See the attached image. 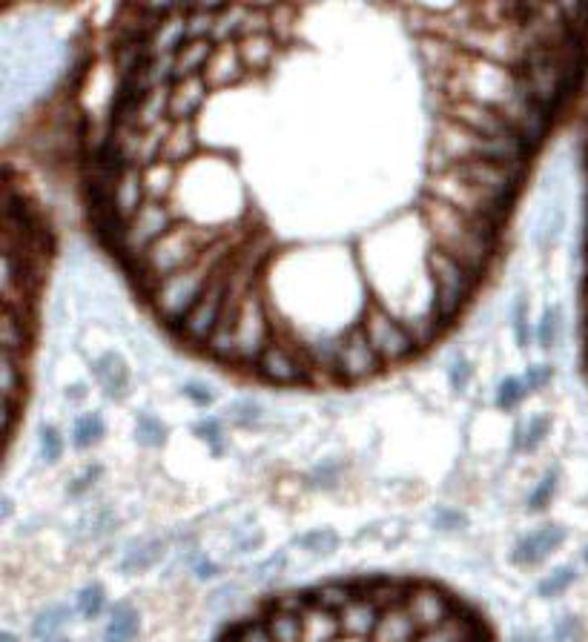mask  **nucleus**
<instances>
[{
  "instance_id": "nucleus-20",
  "label": "nucleus",
  "mask_w": 588,
  "mask_h": 642,
  "mask_svg": "<svg viewBox=\"0 0 588 642\" xmlns=\"http://www.w3.org/2000/svg\"><path fill=\"white\" fill-rule=\"evenodd\" d=\"M563 539H566L563 528H557V525H545V528L523 536V539L517 542V548H514V562H520V565L543 562L551 551H557V548L563 545Z\"/></svg>"
},
{
  "instance_id": "nucleus-38",
  "label": "nucleus",
  "mask_w": 588,
  "mask_h": 642,
  "mask_svg": "<svg viewBox=\"0 0 588 642\" xmlns=\"http://www.w3.org/2000/svg\"><path fill=\"white\" fill-rule=\"evenodd\" d=\"M571 582H574V568H560V571H554L551 577H545L540 582V594L543 597H557V594L566 591Z\"/></svg>"
},
{
  "instance_id": "nucleus-19",
  "label": "nucleus",
  "mask_w": 588,
  "mask_h": 642,
  "mask_svg": "<svg viewBox=\"0 0 588 642\" xmlns=\"http://www.w3.org/2000/svg\"><path fill=\"white\" fill-rule=\"evenodd\" d=\"M92 373H95L98 385L104 387L109 399H124L127 396V390H130V367L124 362V356H118L115 350L98 356L92 362Z\"/></svg>"
},
{
  "instance_id": "nucleus-44",
  "label": "nucleus",
  "mask_w": 588,
  "mask_h": 642,
  "mask_svg": "<svg viewBox=\"0 0 588 642\" xmlns=\"http://www.w3.org/2000/svg\"><path fill=\"white\" fill-rule=\"evenodd\" d=\"M554 493V476H545L543 485L534 491V496H531V508H545V502H548V496Z\"/></svg>"
},
{
  "instance_id": "nucleus-21",
  "label": "nucleus",
  "mask_w": 588,
  "mask_h": 642,
  "mask_svg": "<svg viewBox=\"0 0 588 642\" xmlns=\"http://www.w3.org/2000/svg\"><path fill=\"white\" fill-rule=\"evenodd\" d=\"M302 617H305V642H333L342 634L339 614L325 608V605H319L310 594H307V605L305 611H302Z\"/></svg>"
},
{
  "instance_id": "nucleus-35",
  "label": "nucleus",
  "mask_w": 588,
  "mask_h": 642,
  "mask_svg": "<svg viewBox=\"0 0 588 642\" xmlns=\"http://www.w3.org/2000/svg\"><path fill=\"white\" fill-rule=\"evenodd\" d=\"M299 545L310 551V554H333L336 551V545H339V539L333 531H313V534H307L299 539Z\"/></svg>"
},
{
  "instance_id": "nucleus-12",
  "label": "nucleus",
  "mask_w": 588,
  "mask_h": 642,
  "mask_svg": "<svg viewBox=\"0 0 588 642\" xmlns=\"http://www.w3.org/2000/svg\"><path fill=\"white\" fill-rule=\"evenodd\" d=\"M405 608L411 611L419 631H431L457 611L451 597L434 585H411L408 597H405Z\"/></svg>"
},
{
  "instance_id": "nucleus-1",
  "label": "nucleus",
  "mask_w": 588,
  "mask_h": 642,
  "mask_svg": "<svg viewBox=\"0 0 588 642\" xmlns=\"http://www.w3.org/2000/svg\"><path fill=\"white\" fill-rule=\"evenodd\" d=\"M221 236H224V230H218V227H201L196 221L184 218L175 230L158 238L138 261H130L124 267H127L130 279L135 281V287L150 299L161 281L196 264L198 258L204 256V250H210Z\"/></svg>"
},
{
  "instance_id": "nucleus-18",
  "label": "nucleus",
  "mask_w": 588,
  "mask_h": 642,
  "mask_svg": "<svg viewBox=\"0 0 588 642\" xmlns=\"http://www.w3.org/2000/svg\"><path fill=\"white\" fill-rule=\"evenodd\" d=\"M236 43H239L241 61L247 64L250 75L253 72L264 75L279 55V41L270 32H244Z\"/></svg>"
},
{
  "instance_id": "nucleus-45",
  "label": "nucleus",
  "mask_w": 588,
  "mask_h": 642,
  "mask_svg": "<svg viewBox=\"0 0 588 642\" xmlns=\"http://www.w3.org/2000/svg\"><path fill=\"white\" fill-rule=\"evenodd\" d=\"M196 433L201 436V439H204V442H213V445H216L218 436H221V433H218L216 419H204V422H198Z\"/></svg>"
},
{
  "instance_id": "nucleus-9",
  "label": "nucleus",
  "mask_w": 588,
  "mask_h": 642,
  "mask_svg": "<svg viewBox=\"0 0 588 642\" xmlns=\"http://www.w3.org/2000/svg\"><path fill=\"white\" fill-rule=\"evenodd\" d=\"M230 267H233V258H227L216 273H213V279L204 287V293H201V299L196 301V307L187 313V319L181 321V327L175 330L181 342H187L190 347H207L213 330H216L218 319H221V310H224V304H227Z\"/></svg>"
},
{
  "instance_id": "nucleus-6",
  "label": "nucleus",
  "mask_w": 588,
  "mask_h": 642,
  "mask_svg": "<svg viewBox=\"0 0 588 642\" xmlns=\"http://www.w3.org/2000/svg\"><path fill=\"white\" fill-rule=\"evenodd\" d=\"M359 324L365 327V333H368V339H371L373 350L382 359V364L408 362L416 350H419V344L411 336V330L379 299L368 301Z\"/></svg>"
},
{
  "instance_id": "nucleus-13",
  "label": "nucleus",
  "mask_w": 588,
  "mask_h": 642,
  "mask_svg": "<svg viewBox=\"0 0 588 642\" xmlns=\"http://www.w3.org/2000/svg\"><path fill=\"white\" fill-rule=\"evenodd\" d=\"M379 617H382V608L371 600L368 588H365V585H356L350 602L339 611L342 634H348L353 640L373 637V631H376V625H379Z\"/></svg>"
},
{
  "instance_id": "nucleus-36",
  "label": "nucleus",
  "mask_w": 588,
  "mask_h": 642,
  "mask_svg": "<svg viewBox=\"0 0 588 642\" xmlns=\"http://www.w3.org/2000/svg\"><path fill=\"white\" fill-rule=\"evenodd\" d=\"M64 617H66L64 608H49V611H44V614L35 620V625H32L35 637H41V640H52V634L64 625Z\"/></svg>"
},
{
  "instance_id": "nucleus-10",
  "label": "nucleus",
  "mask_w": 588,
  "mask_h": 642,
  "mask_svg": "<svg viewBox=\"0 0 588 642\" xmlns=\"http://www.w3.org/2000/svg\"><path fill=\"white\" fill-rule=\"evenodd\" d=\"M382 370V359L376 356L371 339L365 333V327L356 321L348 330L339 336V356H336V367H333V379L345 382V385H359L368 382Z\"/></svg>"
},
{
  "instance_id": "nucleus-25",
  "label": "nucleus",
  "mask_w": 588,
  "mask_h": 642,
  "mask_svg": "<svg viewBox=\"0 0 588 642\" xmlns=\"http://www.w3.org/2000/svg\"><path fill=\"white\" fill-rule=\"evenodd\" d=\"M213 52H216V43L210 41V38L184 43V46L178 49V55H175V81L190 78V75H204V69L210 64Z\"/></svg>"
},
{
  "instance_id": "nucleus-4",
  "label": "nucleus",
  "mask_w": 588,
  "mask_h": 642,
  "mask_svg": "<svg viewBox=\"0 0 588 642\" xmlns=\"http://www.w3.org/2000/svg\"><path fill=\"white\" fill-rule=\"evenodd\" d=\"M425 270H428V279L434 287V313L442 324H448V321L457 319L465 301L474 296V287L480 279L471 276L457 258L442 253L431 241L425 247Z\"/></svg>"
},
{
  "instance_id": "nucleus-39",
  "label": "nucleus",
  "mask_w": 588,
  "mask_h": 642,
  "mask_svg": "<svg viewBox=\"0 0 588 642\" xmlns=\"http://www.w3.org/2000/svg\"><path fill=\"white\" fill-rule=\"evenodd\" d=\"M471 376H474V367H471V362H468L465 356H454V362H451V367H448V382H451V387L462 393L465 387L471 385Z\"/></svg>"
},
{
  "instance_id": "nucleus-8",
  "label": "nucleus",
  "mask_w": 588,
  "mask_h": 642,
  "mask_svg": "<svg viewBox=\"0 0 588 642\" xmlns=\"http://www.w3.org/2000/svg\"><path fill=\"white\" fill-rule=\"evenodd\" d=\"M270 339H273V321L267 310V290L262 279L247 290V296L241 301L239 327H236V364L256 367Z\"/></svg>"
},
{
  "instance_id": "nucleus-51",
  "label": "nucleus",
  "mask_w": 588,
  "mask_h": 642,
  "mask_svg": "<svg viewBox=\"0 0 588 642\" xmlns=\"http://www.w3.org/2000/svg\"><path fill=\"white\" fill-rule=\"evenodd\" d=\"M586 557H588V554H586Z\"/></svg>"
},
{
  "instance_id": "nucleus-14",
  "label": "nucleus",
  "mask_w": 588,
  "mask_h": 642,
  "mask_svg": "<svg viewBox=\"0 0 588 642\" xmlns=\"http://www.w3.org/2000/svg\"><path fill=\"white\" fill-rule=\"evenodd\" d=\"M204 78H207V84L213 86V92L224 89V86L244 84V81L250 78V69H247V64L241 61L239 43L230 41V43H221V46H216V52H213L210 64H207V69H204Z\"/></svg>"
},
{
  "instance_id": "nucleus-31",
  "label": "nucleus",
  "mask_w": 588,
  "mask_h": 642,
  "mask_svg": "<svg viewBox=\"0 0 588 642\" xmlns=\"http://www.w3.org/2000/svg\"><path fill=\"white\" fill-rule=\"evenodd\" d=\"M135 436H138V442L141 445H150V448H158V445H164L167 442V428L150 416V413H144V416H138V425H135Z\"/></svg>"
},
{
  "instance_id": "nucleus-22",
  "label": "nucleus",
  "mask_w": 588,
  "mask_h": 642,
  "mask_svg": "<svg viewBox=\"0 0 588 642\" xmlns=\"http://www.w3.org/2000/svg\"><path fill=\"white\" fill-rule=\"evenodd\" d=\"M302 611H287V608L273 602L262 617L270 637L276 642H305V617H302Z\"/></svg>"
},
{
  "instance_id": "nucleus-5",
  "label": "nucleus",
  "mask_w": 588,
  "mask_h": 642,
  "mask_svg": "<svg viewBox=\"0 0 588 642\" xmlns=\"http://www.w3.org/2000/svg\"><path fill=\"white\" fill-rule=\"evenodd\" d=\"M181 221H184V215H181V210H175V204L147 198L144 207L124 224V236L118 241L115 253L121 256L124 264L138 261V258L153 247L158 238L167 236V233L175 230Z\"/></svg>"
},
{
  "instance_id": "nucleus-37",
  "label": "nucleus",
  "mask_w": 588,
  "mask_h": 642,
  "mask_svg": "<svg viewBox=\"0 0 588 642\" xmlns=\"http://www.w3.org/2000/svg\"><path fill=\"white\" fill-rule=\"evenodd\" d=\"M233 637H236V642H276L273 637H270V631H267V625H264L262 617L241 622Z\"/></svg>"
},
{
  "instance_id": "nucleus-46",
  "label": "nucleus",
  "mask_w": 588,
  "mask_h": 642,
  "mask_svg": "<svg viewBox=\"0 0 588 642\" xmlns=\"http://www.w3.org/2000/svg\"><path fill=\"white\" fill-rule=\"evenodd\" d=\"M87 396V387L84 385H72L66 390V399H72V402H78V399H84Z\"/></svg>"
},
{
  "instance_id": "nucleus-50",
  "label": "nucleus",
  "mask_w": 588,
  "mask_h": 642,
  "mask_svg": "<svg viewBox=\"0 0 588 642\" xmlns=\"http://www.w3.org/2000/svg\"><path fill=\"white\" fill-rule=\"evenodd\" d=\"M46 642H69V640H64V637H58V640H46Z\"/></svg>"
},
{
  "instance_id": "nucleus-7",
  "label": "nucleus",
  "mask_w": 588,
  "mask_h": 642,
  "mask_svg": "<svg viewBox=\"0 0 588 642\" xmlns=\"http://www.w3.org/2000/svg\"><path fill=\"white\" fill-rule=\"evenodd\" d=\"M253 373L264 379L267 385H316V370H313V362L307 356L305 344H287V339L276 336V333L262 350Z\"/></svg>"
},
{
  "instance_id": "nucleus-42",
  "label": "nucleus",
  "mask_w": 588,
  "mask_h": 642,
  "mask_svg": "<svg viewBox=\"0 0 588 642\" xmlns=\"http://www.w3.org/2000/svg\"><path fill=\"white\" fill-rule=\"evenodd\" d=\"M61 450H64V445H61V436H58L52 428H44V433H41V453L46 456V462H58Z\"/></svg>"
},
{
  "instance_id": "nucleus-47",
  "label": "nucleus",
  "mask_w": 588,
  "mask_h": 642,
  "mask_svg": "<svg viewBox=\"0 0 588 642\" xmlns=\"http://www.w3.org/2000/svg\"><path fill=\"white\" fill-rule=\"evenodd\" d=\"M198 577L201 579L216 577V565H213V562H207V565H198Z\"/></svg>"
},
{
  "instance_id": "nucleus-48",
  "label": "nucleus",
  "mask_w": 588,
  "mask_h": 642,
  "mask_svg": "<svg viewBox=\"0 0 588 642\" xmlns=\"http://www.w3.org/2000/svg\"><path fill=\"white\" fill-rule=\"evenodd\" d=\"M0 642H18V637H15V634H9V631H3V637H0Z\"/></svg>"
},
{
  "instance_id": "nucleus-11",
  "label": "nucleus",
  "mask_w": 588,
  "mask_h": 642,
  "mask_svg": "<svg viewBox=\"0 0 588 642\" xmlns=\"http://www.w3.org/2000/svg\"><path fill=\"white\" fill-rule=\"evenodd\" d=\"M439 118L457 121L491 141H525L523 132L502 115V109L485 107L477 101H439Z\"/></svg>"
},
{
  "instance_id": "nucleus-23",
  "label": "nucleus",
  "mask_w": 588,
  "mask_h": 642,
  "mask_svg": "<svg viewBox=\"0 0 588 642\" xmlns=\"http://www.w3.org/2000/svg\"><path fill=\"white\" fill-rule=\"evenodd\" d=\"M480 640V625L465 617V614H451L442 625H436L431 631H422L416 642H474Z\"/></svg>"
},
{
  "instance_id": "nucleus-27",
  "label": "nucleus",
  "mask_w": 588,
  "mask_h": 642,
  "mask_svg": "<svg viewBox=\"0 0 588 642\" xmlns=\"http://www.w3.org/2000/svg\"><path fill=\"white\" fill-rule=\"evenodd\" d=\"M101 436H104V419H101V413H87L72 428V445L75 448H92V445L101 442Z\"/></svg>"
},
{
  "instance_id": "nucleus-17",
  "label": "nucleus",
  "mask_w": 588,
  "mask_h": 642,
  "mask_svg": "<svg viewBox=\"0 0 588 642\" xmlns=\"http://www.w3.org/2000/svg\"><path fill=\"white\" fill-rule=\"evenodd\" d=\"M419 634L422 631L411 617V611L405 608V602H399V605H391L382 611L379 625L373 631V642H416Z\"/></svg>"
},
{
  "instance_id": "nucleus-26",
  "label": "nucleus",
  "mask_w": 588,
  "mask_h": 642,
  "mask_svg": "<svg viewBox=\"0 0 588 642\" xmlns=\"http://www.w3.org/2000/svg\"><path fill=\"white\" fill-rule=\"evenodd\" d=\"M135 631H138V614L124 602L115 605L112 608V622L107 628V642H132Z\"/></svg>"
},
{
  "instance_id": "nucleus-24",
  "label": "nucleus",
  "mask_w": 588,
  "mask_h": 642,
  "mask_svg": "<svg viewBox=\"0 0 588 642\" xmlns=\"http://www.w3.org/2000/svg\"><path fill=\"white\" fill-rule=\"evenodd\" d=\"M178 181H181V170L167 164V161L144 167V190H147V198H153V201L173 204L175 193H178Z\"/></svg>"
},
{
  "instance_id": "nucleus-43",
  "label": "nucleus",
  "mask_w": 588,
  "mask_h": 642,
  "mask_svg": "<svg viewBox=\"0 0 588 642\" xmlns=\"http://www.w3.org/2000/svg\"><path fill=\"white\" fill-rule=\"evenodd\" d=\"M181 393H184V396H187V399H190V402H193V405H198V407L213 405V393H210V390H207L204 385H196V382H190V385L181 387Z\"/></svg>"
},
{
  "instance_id": "nucleus-15",
  "label": "nucleus",
  "mask_w": 588,
  "mask_h": 642,
  "mask_svg": "<svg viewBox=\"0 0 588 642\" xmlns=\"http://www.w3.org/2000/svg\"><path fill=\"white\" fill-rule=\"evenodd\" d=\"M213 86L207 84L204 75H190L170 86V118L173 121H196L201 107L207 104Z\"/></svg>"
},
{
  "instance_id": "nucleus-16",
  "label": "nucleus",
  "mask_w": 588,
  "mask_h": 642,
  "mask_svg": "<svg viewBox=\"0 0 588 642\" xmlns=\"http://www.w3.org/2000/svg\"><path fill=\"white\" fill-rule=\"evenodd\" d=\"M201 147L204 144H201V132H198L196 121H173V129L161 147V161L184 170L196 161Z\"/></svg>"
},
{
  "instance_id": "nucleus-40",
  "label": "nucleus",
  "mask_w": 588,
  "mask_h": 642,
  "mask_svg": "<svg viewBox=\"0 0 588 642\" xmlns=\"http://www.w3.org/2000/svg\"><path fill=\"white\" fill-rule=\"evenodd\" d=\"M227 413H230V419L236 425H253L262 416V407L256 405V402H250V399H241V402H233V405L227 407Z\"/></svg>"
},
{
  "instance_id": "nucleus-28",
  "label": "nucleus",
  "mask_w": 588,
  "mask_h": 642,
  "mask_svg": "<svg viewBox=\"0 0 588 642\" xmlns=\"http://www.w3.org/2000/svg\"><path fill=\"white\" fill-rule=\"evenodd\" d=\"M560 336H563V310L548 307L540 324H537V342L543 350H554L560 344Z\"/></svg>"
},
{
  "instance_id": "nucleus-2",
  "label": "nucleus",
  "mask_w": 588,
  "mask_h": 642,
  "mask_svg": "<svg viewBox=\"0 0 588 642\" xmlns=\"http://www.w3.org/2000/svg\"><path fill=\"white\" fill-rule=\"evenodd\" d=\"M520 89L523 84L514 69L462 52L454 75L439 84V101H477L502 109L520 95Z\"/></svg>"
},
{
  "instance_id": "nucleus-34",
  "label": "nucleus",
  "mask_w": 588,
  "mask_h": 642,
  "mask_svg": "<svg viewBox=\"0 0 588 642\" xmlns=\"http://www.w3.org/2000/svg\"><path fill=\"white\" fill-rule=\"evenodd\" d=\"M78 611L87 617V620H95L101 611H104V588L101 585H89L81 591L78 597Z\"/></svg>"
},
{
  "instance_id": "nucleus-32",
  "label": "nucleus",
  "mask_w": 588,
  "mask_h": 642,
  "mask_svg": "<svg viewBox=\"0 0 588 642\" xmlns=\"http://www.w3.org/2000/svg\"><path fill=\"white\" fill-rule=\"evenodd\" d=\"M525 396H528V387H525L523 379L508 376V379H502L500 387H497V407H500V410H514V407L523 402Z\"/></svg>"
},
{
  "instance_id": "nucleus-49",
  "label": "nucleus",
  "mask_w": 588,
  "mask_h": 642,
  "mask_svg": "<svg viewBox=\"0 0 588 642\" xmlns=\"http://www.w3.org/2000/svg\"><path fill=\"white\" fill-rule=\"evenodd\" d=\"M221 642H236V637H224V640Z\"/></svg>"
},
{
  "instance_id": "nucleus-41",
  "label": "nucleus",
  "mask_w": 588,
  "mask_h": 642,
  "mask_svg": "<svg viewBox=\"0 0 588 642\" xmlns=\"http://www.w3.org/2000/svg\"><path fill=\"white\" fill-rule=\"evenodd\" d=\"M551 379H554V367H551V364H531L523 376L528 393H531V390H540V387H545L548 382H551Z\"/></svg>"
},
{
  "instance_id": "nucleus-3",
  "label": "nucleus",
  "mask_w": 588,
  "mask_h": 642,
  "mask_svg": "<svg viewBox=\"0 0 588 642\" xmlns=\"http://www.w3.org/2000/svg\"><path fill=\"white\" fill-rule=\"evenodd\" d=\"M422 193H428L436 201L454 207L457 213H462L471 221H480V224H494L500 227L502 218L508 215V210L514 207L511 201H505L500 195L480 190L477 184L465 181L457 170L448 172H425V184H422Z\"/></svg>"
},
{
  "instance_id": "nucleus-29",
  "label": "nucleus",
  "mask_w": 588,
  "mask_h": 642,
  "mask_svg": "<svg viewBox=\"0 0 588 642\" xmlns=\"http://www.w3.org/2000/svg\"><path fill=\"white\" fill-rule=\"evenodd\" d=\"M353 588L356 585H345V582H327V585H322V588H316L310 597L319 602V605H325V608H330V611H342L345 605L350 602V597H353Z\"/></svg>"
},
{
  "instance_id": "nucleus-33",
  "label": "nucleus",
  "mask_w": 588,
  "mask_h": 642,
  "mask_svg": "<svg viewBox=\"0 0 588 642\" xmlns=\"http://www.w3.org/2000/svg\"><path fill=\"white\" fill-rule=\"evenodd\" d=\"M511 327H514V339L517 347L525 350L531 344V321H528V299L520 296L514 301V310H511Z\"/></svg>"
},
{
  "instance_id": "nucleus-30",
  "label": "nucleus",
  "mask_w": 588,
  "mask_h": 642,
  "mask_svg": "<svg viewBox=\"0 0 588 642\" xmlns=\"http://www.w3.org/2000/svg\"><path fill=\"white\" fill-rule=\"evenodd\" d=\"M548 428H551L548 416H534V419H528V425L517 428V448L534 450L545 439Z\"/></svg>"
}]
</instances>
